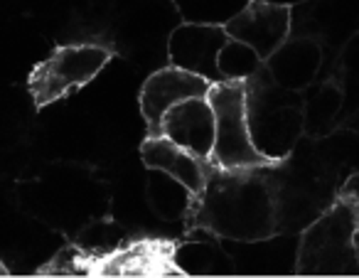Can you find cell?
I'll use <instances>...</instances> for the list:
<instances>
[{"instance_id":"obj_1","label":"cell","mask_w":359,"mask_h":278,"mask_svg":"<svg viewBox=\"0 0 359 278\" xmlns=\"http://www.w3.org/2000/svg\"><path fill=\"white\" fill-rule=\"evenodd\" d=\"M190 232L251 244L269 241L278 234L273 185L269 165L226 170L210 160L207 180L185 214Z\"/></svg>"},{"instance_id":"obj_2","label":"cell","mask_w":359,"mask_h":278,"mask_svg":"<svg viewBox=\"0 0 359 278\" xmlns=\"http://www.w3.org/2000/svg\"><path fill=\"white\" fill-rule=\"evenodd\" d=\"M273 185L278 234H300L313 224L337 197L334 173L318 158V153H303V138L293 153L269 165Z\"/></svg>"},{"instance_id":"obj_3","label":"cell","mask_w":359,"mask_h":278,"mask_svg":"<svg viewBox=\"0 0 359 278\" xmlns=\"http://www.w3.org/2000/svg\"><path fill=\"white\" fill-rule=\"evenodd\" d=\"M246 119L256 150L271 163H278L305 135L303 91L283 89L271 79L266 67L244 81Z\"/></svg>"},{"instance_id":"obj_4","label":"cell","mask_w":359,"mask_h":278,"mask_svg":"<svg viewBox=\"0 0 359 278\" xmlns=\"http://www.w3.org/2000/svg\"><path fill=\"white\" fill-rule=\"evenodd\" d=\"M295 273L359 276V219L342 197L300 232Z\"/></svg>"},{"instance_id":"obj_5","label":"cell","mask_w":359,"mask_h":278,"mask_svg":"<svg viewBox=\"0 0 359 278\" xmlns=\"http://www.w3.org/2000/svg\"><path fill=\"white\" fill-rule=\"evenodd\" d=\"M212 109H215V148H212V163L217 168L244 170V168H264L271 165L269 158L256 150L249 133V119H246V86L244 81H219L212 84L210 94Z\"/></svg>"},{"instance_id":"obj_6","label":"cell","mask_w":359,"mask_h":278,"mask_svg":"<svg viewBox=\"0 0 359 278\" xmlns=\"http://www.w3.org/2000/svg\"><path fill=\"white\" fill-rule=\"evenodd\" d=\"M114 52L96 42H79V45H62L42 60L27 77V91L37 109L55 104L81 89L111 62Z\"/></svg>"},{"instance_id":"obj_7","label":"cell","mask_w":359,"mask_h":278,"mask_svg":"<svg viewBox=\"0 0 359 278\" xmlns=\"http://www.w3.org/2000/svg\"><path fill=\"white\" fill-rule=\"evenodd\" d=\"M359 32V0H303L290 8V35L310 37L323 47V72L327 79L344 45Z\"/></svg>"},{"instance_id":"obj_8","label":"cell","mask_w":359,"mask_h":278,"mask_svg":"<svg viewBox=\"0 0 359 278\" xmlns=\"http://www.w3.org/2000/svg\"><path fill=\"white\" fill-rule=\"evenodd\" d=\"M229 40V32L222 25H200V22H180L168 40V55L172 67L205 77L212 84H219V50Z\"/></svg>"},{"instance_id":"obj_9","label":"cell","mask_w":359,"mask_h":278,"mask_svg":"<svg viewBox=\"0 0 359 278\" xmlns=\"http://www.w3.org/2000/svg\"><path fill=\"white\" fill-rule=\"evenodd\" d=\"M210 89V79L180 70V67H165V70L153 72L145 79L138 99L148 135H160L163 119L172 106L182 104L187 99H195V96H207Z\"/></svg>"},{"instance_id":"obj_10","label":"cell","mask_w":359,"mask_h":278,"mask_svg":"<svg viewBox=\"0 0 359 278\" xmlns=\"http://www.w3.org/2000/svg\"><path fill=\"white\" fill-rule=\"evenodd\" d=\"M229 37L254 47L261 60L271 57L290 37V8L266 0H249V6L224 25Z\"/></svg>"},{"instance_id":"obj_11","label":"cell","mask_w":359,"mask_h":278,"mask_svg":"<svg viewBox=\"0 0 359 278\" xmlns=\"http://www.w3.org/2000/svg\"><path fill=\"white\" fill-rule=\"evenodd\" d=\"M160 135L177 143L180 148L190 150L197 158H212L215 148V109L207 96H195L182 104L172 106L165 114Z\"/></svg>"},{"instance_id":"obj_12","label":"cell","mask_w":359,"mask_h":278,"mask_svg":"<svg viewBox=\"0 0 359 278\" xmlns=\"http://www.w3.org/2000/svg\"><path fill=\"white\" fill-rule=\"evenodd\" d=\"M323 47L310 37L290 35L278 50L264 60L266 72L276 84L290 91H305L323 72Z\"/></svg>"},{"instance_id":"obj_13","label":"cell","mask_w":359,"mask_h":278,"mask_svg":"<svg viewBox=\"0 0 359 278\" xmlns=\"http://www.w3.org/2000/svg\"><path fill=\"white\" fill-rule=\"evenodd\" d=\"M140 160L150 170H163L165 175L182 183L192 194H200L205 187L210 160L197 158L165 135H148L140 145Z\"/></svg>"},{"instance_id":"obj_14","label":"cell","mask_w":359,"mask_h":278,"mask_svg":"<svg viewBox=\"0 0 359 278\" xmlns=\"http://www.w3.org/2000/svg\"><path fill=\"white\" fill-rule=\"evenodd\" d=\"M344 111V94L339 84L327 77L318 79L313 86L303 91V119H305V135L313 140L327 138L334 128L342 126Z\"/></svg>"},{"instance_id":"obj_15","label":"cell","mask_w":359,"mask_h":278,"mask_svg":"<svg viewBox=\"0 0 359 278\" xmlns=\"http://www.w3.org/2000/svg\"><path fill=\"white\" fill-rule=\"evenodd\" d=\"M222 261H229L219 246L212 241H190L172 251V263L185 276H212V273H229L234 266H222Z\"/></svg>"},{"instance_id":"obj_16","label":"cell","mask_w":359,"mask_h":278,"mask_svg":"<svg viewBox=\"0 0 359 278\" xmlns=\"http://www.w3.org/2000/svg\"><path fill=\"white\" fill-rule=\"evenodd\" d=\"M334 81L339 84L344 94V111H342V126L347 121L359 116V32L344 45L337 65L332 70Z\"/></svg>"},{"instance_id":"obj_17","label":"cell","mask_w":359,"mask_h":278,"mask_svg":"<svg viewBox=\"0 0 359 278\" xmlns=\"http://www.w3.org/2000/svg\"><path fill=\"white\" fill-rule=\"evenodd\" d=\"M182 22H200V25H222L239 15L249 0H172Z\"/></svg>"},{"instance_id":"obj_18","label":"cell","mask_w":359,"mask_h":278,"mask_svg":"<svg viewBox=\"0 0 359 278\" xmlns=\"http://www.w3.org/2000/svg\"><path fill=\"white\" fill-rule=\"evenodd\" d=\"M217 65H219V74L224 81H246L264 67V60H261L254 47L229 37L219 50V62Z\"/></svg>"},{"instance_id":"obj_19","label":"cell","mask_w":359,"mask_h":278,"mask_svg":"<svg viewBox=\"0 0 359 278\" xmlns=\"http://www.w3.org/2000/svg\"><path fill=\"white\" fill-rule=\"evenodd\" d=\"M123 239H126V232L121 227H116V224H111V222H96L79 237V246H81V251L89 253L96 261V266H99L101 258H106L109 253L118 251V249L123 246Z\"/></svg>"},{"instance_id":"obj_20","label":"cell","mask_w":359,"mask_h":278,"mask_svg":"<svg viewBox=\"0 0 359 278\" xmlns=\"http://www.w3.org/2000/svg\"><path fill=\"white\" fill-rule=\"evenodd\" d=\"M266 3H278V6L293 8V6H298V3H303V0H266Z\"/></svg>"},{"instance_id":"obj_21","label":"cell","mask_w":359,"mask_h":278,"mask_svg":"<svg viewBox=\"0 0 359 278\" xmlns=\"http://www.w3.org/2000/svg\"><path fill=\"white\" fill-rule=\"evenodd\" d=\"M0 276H8V266L3 261H0Z\"/></svg>"}]
</instances>
